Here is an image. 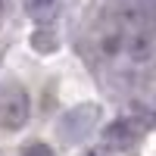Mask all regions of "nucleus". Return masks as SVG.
<instances>
[{"label": "nucleus", "instance_id": "nucleus-4", "mask_svg": "<svg viewBox=\"0 0 156 156\" xmlns=\"http://www.w3.org/2000/svg\"><path fill=\"white\" fill-rule=\"evenodd\" d=\"M25 9H28V19L34 25H50L59 12V0H28Z\"/></svg>", "mask_w": 156, "mask_h": 156}, {"label": "nucleus", "instance_id": "nucleus-6", "mask_svg": "<svg viewBox=\"0 0 156 156\" xmlns=\"http://www.w3.org/2000/svg\"><path fill=\"white\" fill-rule=\"evenodd\" d=\"M22 156H56V153L50 150L47 144H41V140H37V144H28V147H25Z\"/></svg>", "mask_w": 156, "mask_h": 156}, {"label": "nucleus", "instance_id": "nucleus-5", "mask_svg": "<svg viewBox=\"0 0 156 156\" xmlns=\"http://www.w3.org/2000/svg\"><path fill=\"white\" fill-rule=\"evenodd\" d=\"M31 44H34V50H44V53H50V50H53V34H47V31H34V34H31Z\"/></svg>", "mask_w": 156, "mask_h": 156}, {"label": "nucleus", "instance_id": "nucleus-1", "mask_svg": "<svg viewBox=\"0 0 156 156\" xmlns=\"http://www.w3.org/2000/svg\"><path fill=\"white\" fill-rule=\"evenodd\" d=\"M31 119V100H28V90L22 84L9 81L0 87V128L6 131H22Z\"/></svg>", "mask_w": 156, "mask_h": 156}, {"label": "nucleus", "instance_id": "nucleus-2", "mask_svg": "<svg viewBox=\"0 0 156 156\" xmlns=\"http://www.w3.org/2000/svg\"><path fill=\"white\" fill-rule=\"evenodd\" d=\"M100 119V106L97 103H81V106H72L66 115L59 119L56 131L66 144H81V140L94 131V125Z\"/></svg>", "mask_w": 156, "mask_h": 156}, {"label": "nucleus", "instance_id": "nucleus-3", "mask_svg": "<svg viewBox=\"0 0 156 156\" xmlns=\"http://www.w3.org/2000/svg\"><path fill=\"white\" fill-rule=\"evenodd\" d=\"M140 134H144V125L137 119H131V115H125V119H115L103 128V144L109 150H128L137 144Z\"/></svg>", "mask_w": 156, "mask_h": 156}]
</instances>
